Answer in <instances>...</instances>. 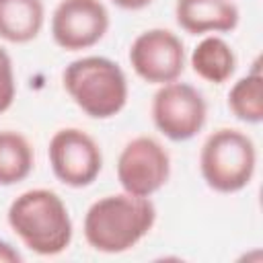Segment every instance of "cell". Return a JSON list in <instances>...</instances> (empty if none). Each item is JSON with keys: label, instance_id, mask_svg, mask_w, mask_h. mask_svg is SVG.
Segmentation results:
<instances>
[{"label": "cell", "instance_id": "6da1fadb", "mask_svg": "<svg viewBox=\"0 0 263 263\" xmlns=\"http://www.w3.org/2000/svg\"><path fill=\"white\" fill-rule=\"evenodd\" d=\"M156 208L148 197L115 193L97 199L84 216V238L99 253H123L154 226Z\"/></svg>", "mask_w": 263, "mask_h": 263}, {"label": "cell", "instance_id": "7a4b0ae2", "mask_svg": "<svg viewBox=\"0 0 263 263\" xmlns=\"http://www.w3.org/2000/svg\"><path fill=\"white\" fill-rule=\"evenodd\" d=\"M12 232L33 253L51 257L72 242V220L64 199L49 189H29L8 208Z\"/></svg>", "mask_w": 263, "mask_h": 263}, {"label": "cell", "instance_id": "3957f363", "mask_svg": "<svg viewBox=\"0 0 263 263\" xmlns=\"http://www.w3.org/2000/svg\"><path fill=\"white\" fill-rule=\"evenodd\" d=\"M70 99L92 119H109L127 103V78L119 64L103 55L70 62L62 74Z\"/></svg>", "mask_w": 263, "mask_h": 263}, {"label": "cell", "instance_id": "277c9868", "mask_svg": "<svg viewBox=\"0 0 263 263\" xmlns=\"http://www.w3.org/2000/svg\"><path fill=\"white\" fill-rule=\"evenodd\" d=\"M257 166L253 140L240 129L220 127L210 134L199 152V171L205 185L218 193L245 189Z\"/></svg>", "mask_w": 263, "mask_h": 263}, {"label": "cell", "instance_id": "5b68a950", "mask_svg": "<svg viewBox=\"0 0 263 263\" xmlns=\"http://www.w3.org/2000/svg\"><path fill=\"white\" fill-rule=\"evenodd\" d=\"M208 117V105L201 92L187 82H166L154 92L152 121L160 134L173 142L191 140L201 132Z\"/></svg>", "mask_w": 263, "mask_h": 263}, {"label": "cell", "instance_id": "8992f818", "mask_svg": "<svg viewBox=\"0 0 263 263\" xmlns=\"http://www.w3.org/2000/svg\"><path fill=\"white\" fill-rule=\"evenodd\" d=\"M171 177V156L164 146L150 138L129 140L117 158V181L125 193L150 197Z\"/></svg>", "mask_w": 263, "mask_h": 263}, {"label": "cell", "instance_id": "52a82bcc", "mask_svg": "<svg viewBox=\"0 0 263 263\" xmlns=\"http://www.w3.org/2000/svg\"><path fill=\"white\" fill-rule=\"evenodd\" d=\"M47 156L53 175L68 187H86L90 185L101 168L103 154L92 136L78 127L58 129L47 146Z\"/></svg>", "mask_w": 263, "mask_h": 263}, {"label": "cell", "instance_id": "ba28073f", "mask_svg": "<svg viewBox=\"0 0 263 263\" xmlns=\"http://www.w3.org/2000/svg\"><path fill=\"white\" fill-rule=\"evenodd\" d=\"M129 64L134 72L150 84L173 82L185 70L183 41L168 29H148L134 39Z\"/></svg>", "mask_w": 263, "mask_h": 263}, {"label": "cell", "instance_id": "9c48e42d", "mask_svg": "<svg viewBox=\"0 0 263 263\" xmlns=\"http://www.w3.org/2000/svg\"><path fill=\"white\" fill-rule=\"evenodd\" d=\"M109 29V12L101 0H60L51 14V37L66 51L97 45Z\"/></svg>", "mask_w": 263, "mask_h": 263}, {"label": "cell", "instance_id": "30bf717a", "mask_svg": "<svg viewBox=\"0 0 263 263\" xmlns=\"http://www.w3.org/2000/svg\"><path fill=\"white\" fill-rule=\"evenodd\" d=\"M175 16L191 35L226 33L238 25V8L230 0H177Z\"/></svg>", "mask_w": 263, "mask_h": 263}, {"label": "cell", "instance_id": "8fae6325", "mask_svg": "<svg viewBox=\"0 0 263 263\" xmlns=\"http://www.w3.org/2000/svg\"><path fill=\"white\" fill-rule=\"evenodd\" d=\"M43 21V0H0V37L10 43L33 41Z\"/></svg>", "mask_w": 263, "mask_h": 263}, {"label": "cell", "instance_id": "7c38bea8", "mask_svg": "<svg viewBox=\"0 0 263 263\" xmlns=\"http://www.w3.org/2000/svg\"><path fill=\"white\" fill-rule=\"evenodd\" d=\"M193 72L212 84L226 82L236 70V55L232 47L218 35L203 37L191 53Z\"/></svg>", "mask_w": 263, "mask_h": 263}, {"label": "cell", "instance_id": "4fadbf2b", "mask_svg": "<svg viewBox=\"0 0 263 263\" xmlns=\"http://www.w3.org/2000/svg\"><path fill=\"white\" fill-rule=\"evenodd\" d=\"M33 171V148L16 132H0V185L10 187L25 181Z\"/></svg>", "mask_w": 263, "mask_h": 263}, {"label": "cell", "instance_id": "5bb4252c", "mask_svg": "<svg viewBox=\"0 0 263 263\" xmlns=\"http://www.w3.org/2000/svg\"><path fill=\"white\" fill-rule=\"evenodd\" d=\"M228 107L232 115L245 123L263 121V76L259 72V64H255L253 72L232 84L228 92Z\"/></svg>", "mask_w": 263, "mask_h": 263}, {"label": "cell", "instance_id": "9a60e30c", "mask_svg": "<svg viewBox=\"0 0 263 263\" xmlns=\"http://www.w3.org/2000/svg\"><path fill=\"white\" fill-rule=\"evenodd\" d=\"M16 97V82L10 55L0 47V113L8 111Z\"/></svg>", "mask_w": 263, "mask_h": 263}, {"label": "cell", "instance_id": "2e32d148", "mask_svg": "<svg viewBox=\"0 0 263 263\" xmlns=\"http://www.w3.org/2000/svg\"><path fill=\"white\" fill-rule=\"evenodd\" d=\"M23 261V255L6 240H0V263H18Z\"/></svg>", "mask_w": 263, "mask_h": 263}, {"label": "cell", "instance_id": "e0dca14e", "mask_svg": "<svg viewBox=\"0 0 263 263\" xmlns=\"http://www.w3.org/2000/svg\"><path fill=\"white\" fill-rule=\"evenodd\" d=\"M111 2L125 10H140V8H146L152 0H111Z\"/></svg>", "mask_w": 263, "mask_h": 263}]
</instances>
